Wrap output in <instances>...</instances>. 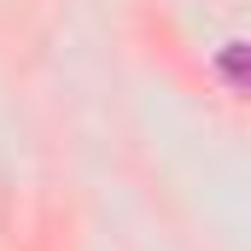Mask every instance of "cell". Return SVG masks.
<instances>
[{
	"label": "cell",
	"mask_w": 251,
	"mask_h": 251,
	"mask_svg": "<svg viewBox=\"0 0 251 251\" xmlns=\"http://www.w3.org/2000/svg\"><path fill=\"white\" fill-rule=\"evenodd\" d=\"M222 76H228L234 94L246 88V41H228V53H222Z\"/></svg>",
	"instance_id": "obj_1"
}]
</instances>
